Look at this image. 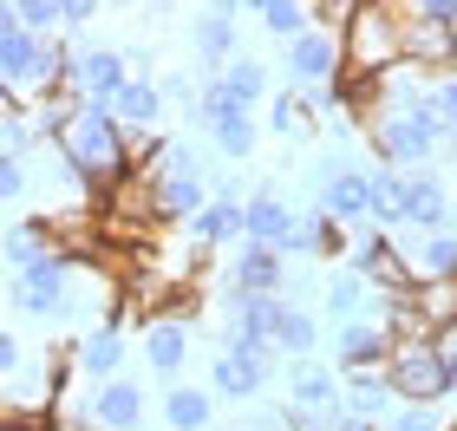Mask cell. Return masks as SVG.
<instances>
[{
  "label": "cell",
  "instance_id": "obj_38",
  "mask_svg": "<svg viewBox=\"0 0 457 431\" xmlns=\"http://www.w3.org/2000/svg\"><path fill=\"white\" fill-rule=\"evenodd\" d=\"M20 366H27V353H20V340L0 327V373H20Z\"/></svg>",
  "mask_w": 457,
  "mask_h": 431
},
{
  "label": "cell",
  "instance_id": "obj_10",
  "mask_svg": "<svg viewBox=\"0 0 457 431\" xmlns=\"http://www.w3.org/2000/svg\"><path fill=\"white\" fill-rule=\"evenodd\" d=\"M334 360L346 366V373H379V366L392 360V334L372 320H340L334 327Z\"/></svg>",
  "mask_w": 457,
  "mask_h": 431
},
{
  "label": "cell",
  "instance_id": "obj_29",
  "mask_svg": "<svg viewBox=\"0 0 457 431\" xmlns=\"http://www.w3.org/2000/svg\"><path fill=\"white\" fill-rule=\"evenodd\" d=\"M216 86L236 98L242 112H255V105H262V92H268V66H255V59H228V66L216 72Z\"/></svg>",
  "mask_w": 457,
  "mask_h": 431
},
{
  "label": "cell",
  "instance_id": "obj_36",
  "mask_svg": "<svg viewBox=\"0 0 457 431\" xmlns=\"http://www.w3.org/2000/svg\"><path fill=\"white\" fill-rule=\"evenodd\" d=\"M419 20H431V27H451L457 33V0H405Z\"/></svg>",
  "mask_w": 457,
  "mask_h": 431
},
{
  "label": "cell",
  "instance_id": "obj_27",
  "mask_svg": "<svg viewBox=\"0 0 457 431\" xmlns=\"http://www.w3.org/2000/svg\"><path fill=\"white\" fill-rule=\"evenodd\" d=\"M314 346H320V320L307 314V307L287 301V314L275 327V353H295V360H314Z\"/></svg>",
  "mask_w": 457,
  "mask_h": 431
},
{
  "label": "cell",
  "instance_id": "obj_5",
  "mask_svg": "<svg viewBox=\"0 0 457 431\" xmlns=\"http://www.w3.org/2000/svg\"><path fill=\"white\" fill-rule=\"evenodd\" d=\"M72 269L79 261L66 255H39L33 269H20L13 275V307L20 314H33V320H66V301H72Z\"/></svg>",
  "mask_w": 457,
  "mask_h": 431
},
{
  "label": "cell",
  "instance_id": "obj_11",
  "mask_svg": "<svg viewBox=\"0 0 457 431\" xmlns=\"http://www.w3.org/2000/svg\"><path fill=\"white\" fill-rule=\"evenodd\" d=\"M86 419H92V431H137L144 425V393L131 379H105V385H92Z\"/></svg>",
  "mask_w": 457,
  "mask_h": 431
},
{
  "label": "cell",
  "instance_id": "obj_19",
  "mask_svg": "<svg viewBox=\"0 0 457 431\" xmlns=\"http://www.w3.org/2000/svg\"><path fill=\"white\" fill-rule=\"evenodd\" d=\"M196 249H222V242H242V203L236 190H216V203H203L196 222H190Z\"/></svg>",
  "mask_w": 457,
  "mask_h": 431
},
{
  "label": "cell",
  "instance_id": "obj_8",
  "mask_svg": "<svg viewBox=\"0 0 457 431\" xmlns=\"http://www.w3.org/2000/svg\"><path fill=\"white\" fill-rule=\"evenodd\" d=\"M66 86H79V92H86V105L112 112V105H118V92L131 86V72H124V53H112V46L72 53V79H66Z\"/></svg>",
  "mask_w": 457,
  "mask_h": 431
},
{
  "label": "cell",
  "instance_id": "obj_15",
  "mask_svg": "<svg viewBox=\"0 0 457 431\" xmlns=\"http://www.w3.org/2000/svg\"><path fill=\"white\" fill-rule=\"evenodd\" d=\"M445 222H451L445 177H405V229H419V236H445Z\"/></svg>",
  "mask_w": 457,
  "mask_h": 431
},
{
  "label": "cell",
  "instance_id": "obj_26",
  "mask_svg": "<svg viewBox=\"0 0 457 431\" xmlns=\"http://www.w3.org/2000/svg\"><path fill=\"white\" fill-rule=\"evenodd\" d=\"M372 229H405V177L399 170H372Z\"/></svg>",
  "mask_w": 457,
  "mask_h": 431
},
{
  "label": "cell",
  "instance_id": "obj_30",
  "mask_svg": "<svg viewBox=\"0 0 457 431\" xmlns=\"http://www.w3.org/2000/svg\"><path fill=\"white\" fill-rule=\"evenodd\" d=\"M327 314L334 320H366L372 314V281L366 275H340L334 287H327Z\"/></svg>",
  "mask_w": 457,
  "mask_h": 431
},
{
  "label": "cell",
  "instance_id": "obj_22",
  "mask_svg": "<svg viewBox=\"0 0 457 431\" xmlns=\"http://www.w3.org/2000/svg\"><path fill=\"white\" fill-rule=\"evenodd\" d=\"M163 425L170 431H210L216 425L210 385H170V393H163Z\"/></svg>",
  "mask_w": 457,
  "mask_h": 431
},
{
  "label": "cell",
  "instance_id": "obj_25",
  "mask_svg": "<svg viewBox=\"0 0 457 431\" xmlns=\"http://www.w3.org/2000/svg\"><path fill=\"white\" fill-rule=\"evenodd\" d=\"M196 53L210 59L216 72L236 59V13H228V7H203L196 13Z\"/></svg>",
  "mask_w": 457,
  "mask_h": 431
},
{
  "label": "cell",
  "instance_id": "obj_7",
  "mask_svg": "<svg viewBox=\"0 0 457 431\" xmlns=\"http://www.w3.org/2000/svg\"><path fill=\"white\" fill-rule=\"evenodd\" d=\"M287 72H295V86L301 92H327L334 79L346 72V53H340V33H327V27H314V33H301L295 46H287Z\"/></svg>",
  "mask_w": 457,
  "mask_h": 431
},
{
  "label": "cell",
  "instance_id": "obj_14",
  "mask_svg": "<svg viewBox=\"0 0 457 431\" xmlns=\"http://www.w3.org/2000/svg\"><path fill=\"white\" fill-rule=\"evenodd\" d=\"M151 203H157V222H196V210H203V177L196 170H157L151 177Z\"/></svg>",
  "mask_w": 457,
  "mask_h": 431
},
{
  "label": "cell",
  "instance_id": "obj_21",
  "mask_svg": "<svg viewBox=\"0 0 457 431\" xmlns=\"http://www.w3.org/2000/svg\"><path fill=\"white\" fill-rule=\"evenodd\" d=\"M39 255H53V216H27V222H13L7 236H0V261L20 275V269H33Z\"/></svg>",
  "mask_w": 457,
  "mask_h": 431
},
{
  "label": "cell",
  "instance_id": "obj_42",
  "mask_svg": "<svg viewBox=\"0 0 457 431\" xmlns=\"http://www.w3.org/2000/svg\"><path fill=\"white\" fill-rule=\"evenodd\" d=\"M13 27H20V7H13V0H0V39H7Z\"/></svg>",
  "mask_w": 457,
  "mask_h": 431
},
{
  "label": "cell",
  "instance_id": "obj_31",
  "mask_svg": "<svg viewBox=\"0 0 457 431\" xmlns=\"http://www.w3.org/2000/svg\"><path fill=\"white\" fill-rule=\"evenodd\" d=\"M314 98H307V92H281L275 98V105H268V125H275L281 137H307V131H314Z\"/></svg>",
  "mask_w": 457,
  "mask_h": 431
},
{
  "label": "cell",
  "instance_id": "obj_4",
  "mask_svg": "<svg viewBox=\"0 0 457 431\" xmlns=\"http://www.w3.org/2000/svg\"><path fill=\"white\" fill-rule=\"evenodd\" d=\"M386 379H392V393H399V405H438L457 385V373L438 360L431 340H399L392 360H386Z\"/></svg>",
  "mask_w": 457,
  "mask_h": 431
},
{
  "label": "cell",
  "instance_id": "obj_18",
  "mask_svg": "<svg viewBox=\"0 0 457 431\" xmlns=\"http://www.w3.org/2000/svg\"><path fill=\"white\" fill-rule=\"evenodd\" d=\"M144 360H151V373L163 379H177L183 373V360H190V320H151L144 327Z\"/></svg>",
  "mask_w": 457,
  "mask_h": 431
},
{
  "label": "cell",
  "instance_id": "obj_34",
  "mask_svg": "<svg viewBox=\"0 0 457 431\" xmlns=\"http://www.w3.org/2000/svg\"><path fill=\"white\" fill-rule=\"evenodd\" d=\"M20 27H27L33 39H53L59 27H66V0H20Z\"/></svg>",
  "mask_w": 457,
  "mask_h": 431
},
{
  "label": "cell",
  "instance_id": "obj_28",
  "mask_svg": "<svg viewBox=\"0 0 457 431\" xmlns=\"http://www.w3.org/2000/svg\"><path fill=\"white\" fill-rule=\"evenodd\" d=\"M411 275H419V281H457V236H419Z\"/></svg>",
  "mask_w": 457,
  "mask_h": 431
},
{
  "label": "cell",
  "instance_id": "obj_6",
  "mask_svg": "<svg viewBox=\"0 0 457 431\" xmlns=\"http://www.w3.org/2000/svg\"><path fill=\"white\" fill-rule=\"evenodd\" d=\"M353 275H366L372 294H419V275H411V261L392 249V236L372 229V222H360V236H353Z\"/></svg>",
  "mask_w": 457,
  "mask_h": 431
},
{
  "label": "cell",
  "instance_id": "obj_13",
  "mask_svg": "<svg viewBox=\"0 0 457 431\" xmlns=\"http://www.w3.org/2000/svg\"><path fill=\"white\" fill-rule=\"evenodd\" d=\"M287 236H295V210H287L281 196L255 190L242 203V242H255V249H281Z\"/></svg>",
  "mask_w": 457,
  "mask_h": 431
},
{
  "label": "cell",
  "instance_id": "obj_43",
  "mask_svg": "<svg viewBox=\"0 0 457 431\" xmlns=\"http://www.w3.org/2000/svg\"><path fill=\"white\" fill-rule=\"evenodd\" d=\"M445 151H451V157H457V131H451V137H445Z\"/></svg>",
  "mask_w": 457,
  "mask_h": 431
},
{
  "label": "cell",
  "instance_id": "obj_9",
  "mask_svg": "<svg viewBox=\"0 0 457 431\" xmlns=\"http://www.w3.org/2000/svg\"><path fill=\"white\" fill-rule=\"evenodd\" d=\"M268 373H275V353H242V346H222V353L210 360V385L222 399H255Z\"/></svg>",
  "mask_w": 457,
  "mask_h": 431
},
{
  "label": "cell",
  "instance_id": "obj_33",
  "mask_svg": "<svg viewBox=\"0 0 457 431\" xmlns=\"http://www.w3.org/2000/svg\"><path fill=\"white\" fill-rule=\"evenodd\" d=\"M419 314H425V327L438 334V327H451L457 320V281H419Z\"/></svg>",
  "mask_w": 457,
  "mask_h": 431
},
{
  "label": "cell",
  "instance_id": "obj_41",
  "mask_svg": "<svg viewBox=\"0 0 457 431\" xmlns=\"http://www.w3.org/2000/svg\"><path fill=\"white\" fill-rule=\"evenodd\" d=\"M92 13H98V0H66V27H86Z\"/></svg>",
  "mask_w": 457,
  "mask_h": 431
},
{
  "label": "cell",
  "instance_id": "obj_39",
  "mask_svg": "<svg viewBox=\"0 0 457 431\" xmlns=\"http://www.w3.org/2000/svg\"><path fill=\"white\" fill-rule=\"evenodd\" d=\"M431 346H438V360L457 373V320H451V327H438V334H431Z\"/></svg>",
  "mask_w": 457,
  "mask_h": 431
},
{
  "label": "cell",
  "instance_id": "obj_35",
  "mask_svg": "<svg viewBox=\"0 0 457 431\" xmlns=\"http://www.w3.org/2000/svg\"><path fill=\"white\" fill-rule=\"evenodd\" d=\"M386 431H445V425H438V405H399Z\"/></svg>",
  "mask_w": 457,
  "mask_h": 431
},
{
  "label": "cell",
  "instance_id": "obj_16",
  "mask_svg": "<svg viewBox=\"0 0 457 431\" xmlns=\"http://www.w3.org/2000/svg\"><path fill=\"white\" fill-rule=\"evenodd\" d=\"M228 287H248V294H281V287H287V255H281V249H255V242H242L236 269H228Z\"/></svg>",
  "mask_w": 457,
  "mask_h": 431
},
{
  "label": "cell",
  "instance_id": "obj_12",
  "mask_svg": "<svg viewBox=\"0 0 457 431\" xmlns=\"http://www.w3.org/2000/svg\"><path fill=\"white\" fill-rule=\"evenodd\" d=\"M399 39H405V66L411 72H438V79H451V27H431V20H419L405 7V27H399Z\"/></svg>",
  "mask_w": 457,
  "mask_h": 431
},
{
  "label": "cell",
  "instance_id": "obj_44",
  "mask_svg": "<svg viewBox=\"0 0 457 431\" xmlns=\"http://www.w3.org/2000/svg\"><path fill=\"white\" fill-rule=\"evenodd\" d=\"M451 72H457V33H451Z\"/></svg>",
  "mask_w": 457,
  "mask_h": 431
},
{
  "label": "cell",
  "instance_id": "obj_37",
  "mask_svg": "<svg viewBox=\"0 0 457 431\" xmlns=\"http://www.w3.org/2000/svg\"><path fill=\"white\" fill-rule=\"evenodd\" d=\"M27 190V163H0V203H13Z\"/></svg>",
  "mask_w": 457,
  "mask_h": 431
},
{
  "label": "cell",
  "instance_id": "obj_40",
  "mask_svg": "<svg viewBox=\"0 0 457 431\" xmlns=\"http://www.w3.org/2000/svg\"><path fill=\"white\" fill-rule=\"evenodd\" d=\"M438 112H445V125L457 131V72H451V79H438Z\"/></svg>",
  "mask_w": 457,
  "mask_h": 431
},
{
  "label": "cell",
  "instance_id": "obj_24",
  "mask_svg": "<svg viewBox=\"0 0 457 431\" xmlns=\"http://www.w3.org/2000/svg\"><path fill=\"white\" fill-rule=\"evenodd\" d=\"M112 118H118L124 131H157V118H163V92L151 86V79H131V86L118 92Z\"/></svg>",
  "mask_w": 457,
  "mask_h": 431
},
{
  "label": "cell",
  "instance_id": "obj_32",
  "mask_svg": "<svg viewBox=\"0 0 457 431\" xmlns=\"http://www.w3.org/2000/svg\"><path fill=\"white\" fill-rule=\"evenodd\" d=\"M33 137H39V125L20 105H0V163H20L33 151Z\"/></svg>",
  "mask_w": 457,
  "mask_h": 431
},
{
  "label": "cell",
  "instance_id": "obj_20",
  "mask_svg": "<svg viewBox=\"0 0 457 431\" xmlns=\"http://www.w3.org/2000/svg\"><path fill=\"white\" fill-rule=\"evenodd\" d=\"M79 366L92 373V385H105V379H124V327L98 320L92 334H86V346H79Z\"/></svg>",
  "mask_w": 457,
  "mask_h": 431
},
{
  "label": "cell",
  "instance_id": "obj_2",
  "mask_svg": "<svg viewBox=\"0 0 457 431\" xmlns=\"http://www.w3.org/2000/svg\"><path fill=\"white\" fill-rule=\"evenodd\" d=\"M124 151H131V137H124V125L112 112H98V105H86L79 112V125L59 137V163L79 177V183H124L131 170H124Z\"/></svg>",
  "mask_w": 457,
  "mask_h": 431
},
{
  "label": "cell",
  "instance_id": "obj_23",
  "mask_svg": "<svg viewBox=\"0 0 457 431\" xmlns=\"http://www.w3.org/2000/svg\"><path fill=\"white\" fill-rule=\"evenodd\" d=\"M248 20H255L262 33L287 39V46H295L301 33H314V7H301V0H255V7H248Z\"/></svg>",
  "mask_w": 457,
  "mask_h": 431
},
{
  "label": "cell",
  "instance_id": "obj_17",
  "mask_svg": "<svg viewBox=\"0 0 457 431\" xmlns=\"http://www.w3.org/2000/svg\"><path fill=\"white\" fill-rule=\"evenodd\" d=\"M346 412L353 419H366V425H386L392 412H399V393H392V379H386V366L379 373H346Z\"/></svg>",
  "mask_w": 457,
  "mask_h": 431
},
{
  "label": "cell",
  "instance_id": "obj_3",
  "mask_svg": "<svg viewBox=\"0 0 457 431\" xmlns=\"http://www.w3.org/2000/svg\"><path fill=\"white\" fill-rule=\"evenodd\" d=\"M405 7L392 0H360V13L340 27V53H346V72H366V79H386L405 66Z\"/></svg>",
  "mask_w": 457,
  "mask_h": 431
},
{
  "label": "cell",
  "instance_id": "obj_1",
  "mask_svg": "<svg viewBox=\"0 0 457 431\" xmlns=\"http://www.w3.org/2000/svg\"><path fill=\"white\" fill-rule=\"evenodd\" d=\"M366 137H372V151H379L386 170H419V163H431V157L445 151V137H451L445 112H438V86H431V98H425L419 112L379 105V112L366 118Z\"/></svg>",
  "mask_w": 457,
  "mask_h": 431
}]
</instances>
